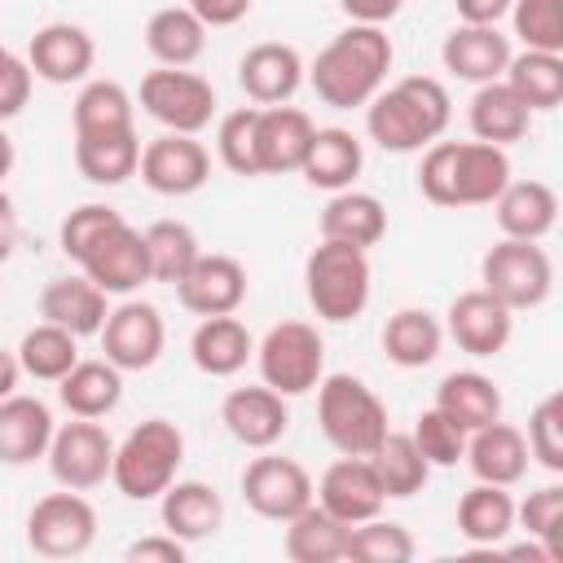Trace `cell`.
Instances as JSON below:
<instances>
[{
	"instance_id": "cell-12",
	"label": "cell",
	"mask_w": 563,
	"mask_h": 563,
	"mask_svg": "<svg viewBox=\"0 0 563 563\" xmlns=\"http://www.w3.org/2000/svg\"><path fill=\"white\" fill-rule=\"evenodd\" d=\"M312 497H317L312 475H308L295 457H282V453H273V449H260V457H251L246 471H242V501H246L260 519L286 523V519H295L303 506H312Z\"/></svg>"
},
{
	"instance_id": "cell-5",
	"label": "cell",
	"mask_w": 563,
	"mask_h": 563,
	"mask_svg": "<svg viewBox=\"0 0 563 563\" xmlns=\"http://www.w3.org/2000/svg\"><path fill=\"white\" fill-rule=\"evenodd\" d=\"M374 290V268L361 246L347 242H317L303 260V295L312 312L330 325H347L369 308Z\"/></svg>"
},
{
	"instance_id": "cell-24",
	"label": "cell",
	"mask_w": 563,
	"mask_h": 563,
	"mask_svg": "<svg viewBox=\"0 0 563 563\" xmlns=\"http://www.w3.org/2000/svg\"><path fill=\"white\" fill-rule=\"evenodd\" d=\"M158 515H163V528L172 537H180L185 545H198V541H211L224 523V497L207 484V479H172L158 497Z\"/></svg>"
},
{
	"instance_id": "cell-23",
	"label": "cell",
	"mask_w": 563,
	"mask_h": 563,
	"mask_svg": "<svg viewBox=\"0 0 563 563\" xmlns=\"http://www.w3.org/2000/svg\"><path fill=\"white\" fill-rule=\"evenodd\" d=\"M317 123L299 106H260L255 114V154H260V176H290L299 172L308 141Z\"/></svg>"
},
{
	"instance_id": "cell-9",
	"label": "cell",
	"mask_w": 563,
	"mask_h": 563,
	"mask_svg": "<svg viewBox=\"0 0 563 563\" xmlns=\"http://www.w3.org/2000/svg\"><path fill=\"white\" fill-rule=\"evenodd\" d=\"M141 110L163 123V132H185V136H198L202 128H211L216 119V88L207 75L189 70V66H158L141 79V92H136Z\"/></svg>"
},
{
	"instance_id": "cell-42",
	"label": "cell",
	"mask_w": 563,
	"mask_h": 563,
	"mask_svg": "<svg viewBox=\"0 0 563 563\" xmlns=\"http://www.w3.org/2000/svg\"><path fill=\"white\" fill-rule=\"evenodd\" d=\"M369 462H374V471H378V484H383L387 501H391V497L405 501V497L422 493L427 479H431V462L418 453V444H413L409 431H387L383 444L369 453Z\"/></svg>"
},
{
	"instance_id": "cell-11",
	"label": "cell",
	"mask_w": 563,
	"mask_h": 563,
	"mask_svg": "<svg viewBox=\"0 0 563 563\" xmlns=\"http://www.w3.org/2000/svg\"><path fill=\"white\" fill-rule=\"evenodd\" d=\"M53 479L62 488L75 493H92L97 484L110 479V462H114V440L101 427V418H75L66 427L53 431L48 453H44Z\"/></svg>"
},
{
	"instance_id": "cell-48",
	"label": "cell",
	"mask_w": 563,
	"mask_h": 563,
	"mask_svg": "<svg viewBox=\"0 0 563 563\" xmlns=\"http://www.w3.org/2000/svg\"><path fill=\"white\" fill-rule=\"evenodd\" d=\"M506 18L523 48L563 53V0H515Z\"/></svg>"
},
{
	"instance_id": "cell-57",
	"label": "cell",
	"mask_w": 563,
	"mask_h": 563,
	"mask_svg": "<svg viewBox=\"0 0 563 563\" xmlns=\"http://www.w3.org/2000/svg\"><path fill=\"white\" fill-rule=\"evenodd\" d=\"M13 242H18V216H13L9 194L0 189V260H9V255H13Z\"/></svg>"
},
{
	"instance_id": "cell-13",
	"label": "cell",
	"mask_w": 563,
	"mask_h": 563,
	"mask_svg": "<svg viewBox=\"0 0 563 563\" xmlns=\"http://www.w3.org/2000/svg\"><path fill=\"white\" fill-rule=\"evenodd\" d=\"M167 347V325H163V312L145 299H123L119 308L106 312V325H101V352L110 365H119L123 374H141L150 365H158Z\"/></svg>"
},
{
	"instance_id": "cell-38",
	"label": "cell",
	"mask_w": 563,
	"mask_h": 563,
	"mask_svg": "<svg viewBox=\"0 0 563 563\" xmlns=\"http://www.w3.org/2000/svg\"><path fill=\"white\" fill-rule=\"evenodd\" d=\"M75 167L88 185L114 189L141 167V141L132 132H106V136H75Z\"/></svg>"
},
{
	"instance_id": "cell-33",
	"label": "cell",
	"mask_w": 563,
	"mask_h": 563,
	"mask_svg": "<svg viewBox=\"0 0 563 563\" xmlns=\"http://www.w3.org/2000/svg\"><path fill=\"white\" fill-rule=\"evenodd\" d=\"M57 400L66 405L70 418H106L119 409L123 400V369L101 361H75L62 378H57Z\"/></svg>"
},
{
	"instance_id": "cell-44",
	"label": "cell",
	"mask_w": 563,
	"mask_h": 563,
	"mask_svg": "<svg viewBox=\"0 0 563 563\" xmlns=\"http://www.w3.org/2000/svg\"><path fill=\"white\" fill-rule=\"evenodd\" d=\"M18 352V365L26 378H40V383H57L75 361H79V339L53 321H40L22 334V343L13 347Z\"/></svg>"
},
{
	"instance_id": "cell-27",
	"label": "cell",
	"mask_w": 563,
	"mask_h": 563,
	"mask_svg": "<svg viewBox=\"0 0 563 563\" xmlns=\"http://www.w3.org/2000/svg\"><path fill=\"white\" fill-rule=\"evenodd\" d=\"M57 422H53V409L40 400V396H4L0 400V462L4 466H31L48 453V440H53Z\"/></svg>"
},
{
	"instance_id": "cell-25",
	"label": "cell",
	"mask_w": 563,
	"mask_h": 563,
	"mask_svg": "<svg viewBox=\"0 0 563 563\" xmlns=\"http://www.w3.org/2000/svg\"><path fill=\"white\" fill-rule=\"evenodd\" d=\"M462 462L471 466V475L479 479V484H501V488H515L523 475H528V440H523V431L519 427H510V422H488V427H479V431H471L466 435V453H462Z\"/></svg>"
},
{
	"instance_id": "cell-49",
	"label": "cell",
	"mask_w": 563,
	"mask_h": 563,
	"mask_svg": "<svg viewBox=\"0 0 563 563\" xmlns=\"http://www.w3.org/2000/svg\"><path fill=\"white\" fill-rule=\"evenodd\" d=\"M528 457L537 466H545L550 475L563 471V391H550L545 400H537V409L528 413Z\"/></svg>"
},
{
	"instance_id": "cell-59",
	"label": "cell",
	"mask_w": 563,
	"mask_h": 563,
	"mask_svg": "<svg viewBox=\"0 0 563 563\" xmlns=\"http://www.w3.org/2000/svg\"><path fill=\"white\" fill-rule=\"evenodd\" d=\"M13 141H9V132H4V123H0V185H4V176L13 172Z\"/></svg>"
},
{
	"instance_id": "cell-35",
	"label": "cell",
	"mask_w": 563,
	"mask_h": 563,
	"mask_svg": "<svg viewBox=\"0 0 563 563\" xmlns=\"http://www.w3.org/2000/svg\"><path fill=\"white\" fill-rule=\"evenodd\" d=\"M75 136H106L136 128V101L119 79H84L70 106Z\"/></svg>"
},
{
	"instance_id": "cell-18",
	"label": "cell",
	"mask_w": 563,
	"mask_h": 563,
	"mask_svg": "<svg viewBox=\"0 0 563 563\" xmlns=\"http://www.w3.org/2000/svg\"><path fill=\"white\" fill-rule=\"evenodd\" d=\"M92 62H97V44L79 22H48L26 44L31 75L44 84H57V88L84 84L92 75Z\"/></svg>"
},
{
	"instance_id": "cell-41",
	"label": "cell",
	"mask_w": 563,
	"mask_h": 563,
	"mask_svg": "<svg viewBox=\"0 0 563 563\" xmlns=\"http://www.w3.org/2000/svg\"><path fill=\"white\" fill-rule=\"evenodd\" d=\"M501 79L515 88V97L532 114H545L563 101V53H537V48L510 53Z\"/></svg>"
},
{
	"instance_id": "cell-45",
	"label": "cell",
	"mask_w": 563,
	"mask_h": 563,
	"mask_svg": "<svg viewBox=\"0 0 563 563\" xmlns=\"http://www.w3.org/2000/svg\"><path fill=\"white\" fill-rule=\"evenodd\" d=\"M413 550H418V545H413V537H409L405 523L374 515V519L347 528V550H343V559H352V563H409Z\"/></svg>"
},
{
	"instance_id": "cell-8",
	"label": "cell",
	"mask_w": 563,
	"mask_h": 563,
	"mask_svg": "<svg viewBox=\"0 0 563 563\" xmlns=\"http://www.w3.org/2000/svg\"><path fill=\"white\" fill-rule=\"evenodd\" d=\"M251 361L260 365V383H268L286 400L308 396L325 374V339L312 321H277L255 343Z\"/></svg>"
},
{
	"instance_id": "cell-54",
	"label": "cell",
	"mask_w": 563,
	"mask_h": 563,
	"mask_svg": "<svg viewBox=\"0 0 563 563\" xmlns=\"http://www.w3.org/2000/svg\"><path fill=\"white\" fill-rule=\"evenodd\" d=\"M194 13H198V22L211 31V26H238L246 13H251V4L255 0H185Z\"/></svg>"
},
{
	"instance_id": "cell-31",
	"label": "cell",
	"mask_w": 563,
	"mask_h": 563,
	"mask_svg": "<svg viewBox=\"0 0 563 563\" xmlns=\"http://www.w3.org/2000/svg\"><path fill=\"white\" fill-rule=\"evenodd\" d=\"M466 123H471V136L475 141H488V145H515L528 136L532 128V110L515 97V88L506 79H493V84H479L471 106H466Z\"/></svg>"
},
{
	"instance_id": "cell-37",
	"label": "cell",
	"mask_w": 563,
	"mask_h": 563,
	"mask_svg": "<svg viewBox=\"0 0 563 563\" xmlns=\"http://www.w3.org/2000/svg\"><path fill=\"white\" fill-rule=\"evenodd\" d=\"M145 48L158 66H194L207 48V26L189 4H163L145 22Z\"/></svg>"
},
{
	"instance_id": "cell-52",
	"label": "cell",
	"mask_w": 563,
	"mask_h": 563,
	"mask_svg": "<svg viewBox=\"0 0 563 563\" xmlns=\"http://www.w3.org/2000/svg\"><path fill=\"white\" fill-rule=\"evenodd\" d=\"M31 88H35V75L26 66V57H18L13 48L0 44V123L18 119L31 101Z\"/></svg>"
},
{
	"instance_id": "cell-28",
	"label": "cell",
	"mask_w": 563,
	"mask_h": 563,
	"mask_svg": "<svg viewBox=\"0 0 563 563\" xmlns=\"http://www.w3.org/2000/svg\"><path fill=\"white\" fill-rule=\"evenodd\" d=\"M497 216L501 238H523L541 242L559 224V194L545 180H506V189L488 202Z\"/></svg>"
},
{
	"instance_id": "cell-19",
	"label": "cell",
	"mask_w": 563,
	"mask_h": 563,
	"mask_svg": "<svg viewBox=\"0 0 563 563\" xmlns=\"http://www.w3.org/2000/svg\"><path fill=\"white\" fill-rule=\"evenodd\" d=\"M238 84H242V92H246L251 106H286L308 84V66H303V57H299L295 44L264 40V44H255V48L242 53Z\"/></svg>"
},
{
	"instance_id": "cell-40",
	"label": "cell",
	"mask_w": 563,
	"mask_h": 563,
	"mask_svg": "<svg viewBox=\"0 0 563 563\" xmlns=\"http://www.w3.org/2000/svg\"><path fill=\"white\" fill-rule=\"evenodd\" d=\"M282 528H286V541L282 545H286V559L290 563H339L343 550H347V523H339L317 501L303 506Z\"/></svg>"
},
{
	"instance_id": "cell-32",
	"label": "cell",
	"mask_w": 563,
	"mask_h": 563,
	"mask_svg": "<svg viewBox=\"0 0 563 563\" xmlns=\"http://www.w3.org/2000/svg\"><path fill=\"white\" fill-rule=\"evenodd\" d=\"M317 229H321L325 242H347V246L369 251L387 233V207L365 189H339L321 207V224Z\"/></svg>"
},
{
	"instance_id": "cell-55",
	"label": "cell",
	"mask_w": 563,
	"mask_h": 563,
	"mask_svg": "<svg viewBox=\"0 0 563 563\" xmlns=\"http://www.w3.org/2000/svg\"><path fill=\"white\" fill-rule=\"evenodd\" d=\"M339 9H343L347 22H361V26H387V22L405 9V0H339Z\"/></svg>"
},
{
	"instance_id": "cell-21",
	"label": "cell",
	"mask_w": 563,
	"mask_h": 563,
	"mask_svg": "<svg viewBox=\"0 0 563 563\" xmlns=\"http://www.w3.org/2000/svg\"><path fill=\"white\" fill-rule=\"evenodd\" d=\"M220 422L238 444L260 453V449H273L290 431V409L282 391H273L268 383H255V387H233L220 400Z\"/></svg>"
},
{
	"instance_id": "cell-6",
	"label": "cell",
	"mask_w": 563,
	"mask_h": 563,
	"mask_svg": "<svg viewBox=\"0 0 563 563\" xmlns=\"http://www.w3.org/2000/svg\"><path fill=\"white\" fill-rule=\"evenodd\" d=\"M185 462V435L172 418H145L136 422L119 444L110 462V484L128 501H158L163 488L180 475Z\"/></svg>"
},
{
	"instance_id": "cell-1",
	"label": "cell",
	"mask_w": 563,
	"mask_h": 563,
	"mask_svg": "<svg viewBox=\"0 0 563 563\" xmlns=\"http://www.w3.org/2000/svg\"><path fill=\"white\" fill-rule=\"evenodd\" d=\"M396 62L391 35L383 26L347 22L308 66V84L321 106L330 110H361L369 97L387 84V70Z\"/></svg>"
},
{
	"instance_id": "cell-4",
	"label": "cell",
	"mask_w": 563,
	"mask_h": 563,
	"mask_svg": "<svg viewBox=\"0 0 563 563\" xmlns=\"http://www.w3.org/2000/svg\"><path fill=\"white\" fill-rule=\"evenodd\" d=\"M312 391H317V427H321V435L334 453L369 457L383 444V435L391 431L387 427V405L378 400V391L365 378L321 374V383Z\"/></svg>"
},
{
	"instance_id": "cell-36",
	"label": "cell",
	"mask_w": 563,
	"mask_h": 563,
	"mask_svg": "<svg viewBox=\"0 0 563 563\" xmlns=\"http://www.w3.org/2000/svg\"><path fill=\"white\" fill-rule=\"evenodd\" d=\"M444 347V321L427 308H396L383 325V352L400 369H427Z\"/></svg>"
},
{
	"instance_id": "cell-34",
	"label": "cell",
	"mask_w": 563,
	"mask_h": 563,
	"mask_svg": "<svg viewBox=\"0 0 563 563\" xmlns=\"http://www.w3.org/2000/svg\"><path fill=\"white\" fill-rule=\"evenodd\" d=\"M435 409L471 435V431L501 418V387L479 369H453L435 387Z\"/></svg>"
},
{
	"instance_id": "cell-3",
	"label": "cell",
	"mask_w": 563,
	"mask_h": 563,
	"mask_svg": "<svg viewBox=\"0 0 563 563\" xmlns=\"http://www.w3.org/2000/svg\"><path fill=\"white\" fill-rule=\"evenodd\" d=\"M510 180V154L488 141H431L418 163V189L435 207H488Z\"/></svg>"
},
{
	"instance_id": "cell-20",
	"label": "cell",
	"mask_w": 563,
	"mask_h": 563,
	"mask_svg": "<svg viewBox=\"0 0 563 563\" xmlns=\"http://www.w3.org/2000/svg\"><path fill=\"white\" fill-rule=\"evenodd\" d=\"M176 299L185 312L194 317H224V312H238L246 303V268L233 260V255H220V251H202L194 260V268L176 282Z\"/></svg>"
},
{
	"instance_id": "cell-47",
	"label": "cell",
	"mask_w": 563,
	"mask_h": 563,
	"mask_svg": "<svg viewBox=\"0 0 563 563\" xmlns=\"http://www.w3.org/2000/svg\"><path fill=\"white\" fill-rule=\"evenodd\" d=\"M255 114H260V106H238V110L220 114V123H216V154L233 176H260Z\"/></svg>"
},
{
	"instance_id": "cell-16",
	"label": "cell",
	"mask_w": 563,
	"mask_h": 563,
	"mask_svg": "<svg viewBox=\"0 0 563 563\" xmlns=\"http://www.w3.org/2000/svg\"><path fill=\"white\" fill-rule=\"evenodd\" d=\"M321 510H330L339 523H365L374 515H383L387 506V493L378 484V471L369 457H347L339 453V462H330L317 479V497H312Z\"/></svg>"
},
{
	"instance_id": "cell-56",
	"label": "cell",
	"mask_w": 563,
	"mask_h": 563,
	"mask_svg": "<svg viewBox=\"0 0 563 563\" xmlns=\"http://www.w3.org/2000/svg\"><path fill=\"white\" fill-rule=\"evenodd\" d=\"M515 0H453L457 22H475V26H497L510 13Z\"/></svg>"
},
{
	"instance_id": "cell-10",
	"label": "cell",
	"mask_w": 563,
	"mask_h": 563,
	"mask_svg": "<svg viewBox=\"0 0 563 563\" xmlns=\"http://www.w3.org/2000/svg\"><path fill=\"white\" fill-rule=\"evenodd\" d=\"M97 541V510L84 493L62 488L31 506L26 515V545L40 559H79Z\"/></svg>"
},
{
	"instance_id": "cell-51",
	"label": "cell",
	"mask_w": 563,
	"mask_h": 563,
	"mask_svg": "<svg viewBox=\"0 0 563 563\" xmlns=\"http://www.w3.org/2000/svg\"><path fill=\"white\" fill-rule=\"evenodd\" d=\"M119 216H123V211H114V207H106V202H79L75 211H66L62 224H57V246H62V255L75 264Z\"/></svg>"
},
{
	"instance_id": "cell-17",
	"label": "cell",
	"mask_w": 563,
	"mask_h": 563,
	"mask_svg": "<svg viewBox=\"0 0 563 563\" xmlns=\"http://www.w3.org/2000/svg\"><path fill=\"white\" fill-rule=\"evenodd\" d=\"M444 334L466 352V356H497L506 352L510 334H515V312L493 299L484 286L462 290L449 312H444Z\"/></svg>"
},
{
	"instance_id": "cell-7",
	"label": "cell",
	"mask_w": 563,
	"mask_h": 563,
	"mask_svg": "<svg viewBox=\"0 0 563 563\" xmlns=\"http://www.w3.org/2000/svg\"><path fill=\"white\" fill-rule=\"evenodd\" d=\"M479 286L493 299H501L510 312L541 308L550 299V290H554V260H550V251L541 242L501 238L479 260Z\"/></svg>"
},
{
	"instance_id": "cell-26",
	"label": "cell",
	"mask_w": 563,
	"mask_h": 563,
	"mask_svg": "<svg viewBox=\"0 0 563 563\" xmlns=\"http://www.w3.org/2000/svg\"><path fill=\"white\" fill-rule=\"evenodd\" d=\"M106 312H110V295L88 282L84 273H66V277H53L44 290H40V317L70 330L75 339H88V334H101L106 325Z\"/></svg>"
},
{
	"instance_id": "cell-30",
	"label": "cell",
	"mask_w": 563,
	"mask_h": 563,
	"mask_svg": "<svg viewBox=\"0 0 563 563\" xmlns=\"http://www.w3.org/2000/svg\"><path fill=\"white\" fill-rule=\"evenodd\" d=\"M361 167H365V145L347 128H317L308 141V154L299 163V176L312 189L339 194V189H352Z\"/></svg>"
},
{
	"instance_id": "cell-14",
	"label": "cell",
	"mask_w": 563,
	"mask_h": 563,
	"mask_svg": "<svg viewBox=\"0 0 563 563\" xmlns=\"http://www.w3.org/2000/svg\"><path fill=\"white\" fill-rule=\"evenodd\" d=\"M75 264H79V273H84L88 282H97L106 295H119V299L136 295V290L150 282L145 238H141V229H132L123 216H119Z\"/></svg>"
},
{
	"instance_id": "cell-15",
	"label": "cell",
	"mask_w": 563,
	"mask_h": 563,
	"mask_svg": "<svg viewBox=\"0 0 563 563\" xmlns=\"http://www.w3.org/2000/svg\"><path fill=\"white\" fill-rule=\"evenodd\" d=\"M141 180L163 198H189L211 180V154L198 136L163 132L141 145Z\"/></svg>"
},
{
	"instance_id": "cell-2",
	"label": "cell",
	"mask_w": 563,
	"mask_h": 563,
	"mask_svg": "<svg viewBox=\"0 0 563 563\" xmlns=\"http://www.w3.org/2000/svg\"><path fill=\"white\" fill-rule=\"evenodd\" d=\"M449 119L453 101L435 75H405L396 84H383L365 106V132L387 154H422L444 136Z\"/></svg>"
},
{
	"instance_id": "cell-58",
	"label": "cell",
	"mask_w": 563,
	"mask_h": 563,
	"mask_svg": "<svg viewBox=\"0 0 563 563\" xmlns=\"http://www.w3.org/2000/svg\"><path fill=\"white\" fill-rule=\"evenodd\" d=\"M18 383H22V365H18V352L0 347V400H4V396H13V391H18Z\"/></svg>"
},
{
	"instance_id": "cell-43",
	"label": "cell",
	"mask_w": 563,
	"mask_h": 563,
	"mask_svg": "<svg viewBox=\"0 0 563 563\" xmlns=\"http://www.w3.org/2000/svg\"><path fill=\"white\" fill-rule=\"evenodd\" d=\"M141 238L150 255V282H163V286H176L202 255V242L185 220H154L150 229H141Z\"/></svg>"
},
{
	"instance_id": "cell-39",
	"label": "cell",
	"mask_w": 563,
	"mask_h": 563,
	"mask_svg": "<svg viewBox=\"0 0 563 563\" xmlns=\"http://www.w3.org/2000/svg\"><path fill=\"white\" fill-rule=\"evenodd\" d=\"M457 532L471 541V545H501L510 532H515V497L510 488L501 484H479L462 493L457 501Z\"/></svg>"
},
{
	"instance_id": "cell-50",
	"label": "cell",
	"mask_w": 563,
	"mask_h": 563,
	"mask_svg": "<svg viewBox=\"0 0 563 563\" xmlns=\"http://www.w3.org/2000/svg\"><path fill=\"white\" fill-rule=\"evenodd\" d=\"M409 435H413L418 453H422L431 466H457L462 453H466V431H462L453 418H444L435 405L418 413V422H413Z\"/></svg>"
},
{
	"instance_id": "cell-22",
	"label": "cell",
	"mask_w": 563,
	"mask_h": 563,
	"mask_svg": "<svg viewBox=\"0 0 563 563\" xmlns=\"http://www.w3.org/2000/svg\"><path fill=\"white\" fill-rule=\"evenodd\" d=\"M510 35H501L497 26H475V22H457L444 44H440V62L453 79L462 84H493L506 75V62H510Z\"/></svg>"
},
{
	"instance_id": "cell-46",
	"label": "cell",
	"mask_w": 563,
	"mask_h": 563,
	"mask_svg": "<svg viewBox=\"0 0 563 563\" xmlns=\"http://www.w3.org/2000/svg\"><path fill=\"white\" fill-rule=\"evenodd\" d=\"M515 528H523L532 541H541L550 550V559H563V488L545 484L537 493H528L523 501H515Z\"/></svg>"
},
{
	"instance_id": "cell-29",
	"label": "cell",
	"mask_w": 563,
	"mask_h": 563,
	"mask_svg": "<svg viewBox=\"0 0 563 563\" xmlns=\"http://www.w3.org/2000/svg\"><path fill=\"white\" fill-rule=\"evenodd\" d=\"M251 356H255V339H251V330L233 312L202 317L198 330L189 334V361L207 378H233V374L246 369Z\"/></svg>"
},
{
	"instance_id": "cell-53",
	"label": "cell",
	"mask_w": 563,
	"mask_h": 563,
	"mask_svg": "<svg viewBox=\"0 0 563 563\" xmlns=\"http://www.w3.org/2000/svg\"><path fill=\"white\" fill-rule=\"evenodd\" d=\"M185 554H189V545H185L180 537H172L167 528L154 532V537H136V541L123 550L128 563H185Z\"/></svg>"
}]
</instances>
